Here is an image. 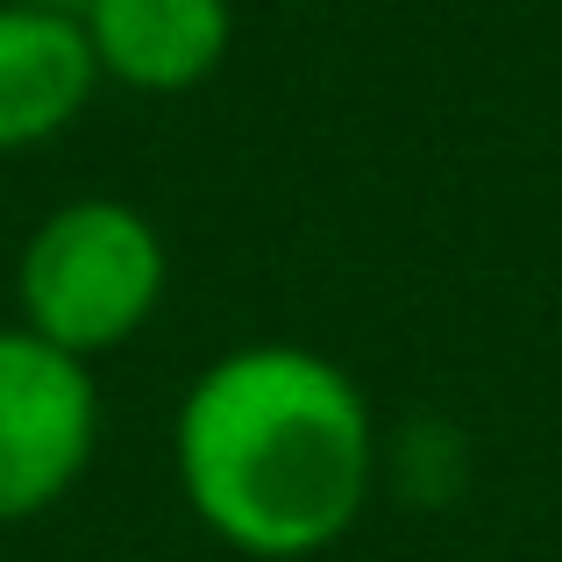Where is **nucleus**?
Instances as JSON below:
<instances>
[{"mask_svg":"<svg viewBox=\"0 0 562 562\" xmlns=\"http://www.w3.org/2000/svg\"><path fill=\"white\" fill-rule=\"evenodd\" d=\"M165 285H171V257L157 221L128 200H100V192L50 206L14 257L22 328L79 363L136 342L150 328V314L165 306Z\"/></svg>","mask_w":562,"mask_h":562,"instance_id":"f03ea898","label":"nucleus"},{"mask_svg":"<svg viewBox=\"0 0 562 562\" xmlns=\"http://www.w3.org/2000/svg\"><path fill=\"white\" fill-rule=\"evenodd\" d=\"M79 29L100 79L128 93H192L221 71L235 43L228 0H86Z\"/></svg>","mask_w":562,"mask_h":562,"instance_id":"20e7f679","label":"nucleus"},{"mask_svg":"<svg viewBox=\"0 0 562 562\" xmlns=\"http://www.w3.org/2000/svg\"><path fill=\"white\" fill-rule=\"evenodd\" d=\"M100 449L93 363L50 349L22 321L0 328V527L43 520Z\"/></svg>","mask_w":562,"mask_h":562,"instance_id":"7ed1b4c3","label":"nucleus"},{"mask_svg":"<svg viewBox=\"0 0 562 562\" xmlns=\"http://www.w3.org/2000/svg\"><path fill=\"white\" fill-rule=\"evenodd\" d=\"M171 463L192 520L249 562H306L357 527L378 484V420L342 363L306 342H243L186 384Z\"/></svg>","mask_w":562,"mask_h":562,"instance_id":"f257e3e1","label":"nucleus"},{"mask_svg":"<svg viewBox=\"0 0 562 562\" xmlns=\"http://www.w3.org/2000/svg\"><path fill=\"white\" fill-rule=\"evenodd\" d=\"M93 43L79 14L0 0V157L57 143L86 108H93Z\"/></svg>","mask_w":562,"mask_h":562,"instance_id":"39448f33","label":"nucleus"},{"mask_svg":"<svg viewBox=\"0 0 562 562\" xmlns=\"http://www.w3.org/2000/svg\"><path fill=\"white\" fill-rule=\"evenodd\" d=\"M29 8H57V14H79L86 0H29Z\"/></svg>","mask_w":562,"mask_h":562,"instance_id":"423d86ee","label":"nucleus"}]
</instances>
